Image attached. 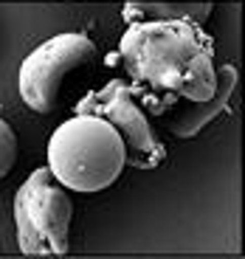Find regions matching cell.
<instances>
[{
  "mask_svg": "<svg viewBox=\"0 0 245 259\" xmlns=\"http://www.w3.org/2000/svg\"><path fill=\"white\" fill-rule=\"evenodd\" d=\"M127 73L136 79L130 93L147 91L144 104L155 96L209 102L217 93L214 39L192 20H152L133 23L118 42Z\"/></svg>",
  "mask_w": 245,
  "mask_h": 259,
  "instance_id": "6da1fadb",
  "label": "cell"
},
{
  "mask_svg": "<svg viewBox=\"0 0 245 259\" xmlns=\"http://www.w3.org/2000/svg\"><path fill=\"white\" fill-rule=\"evenodd\" d=\"M127 166L124 138L107 118L79 113L54 130L48 141V169L73 192H99L118 181Z\"/></svg>",
  "mask_w": 245,
  "mask_h": 259,
  "instance_id": "7a4b0ae2",
  "label": "cell"
},
{
  "mask_svg": "<svg viewBox=\"0 0 245 259\" xmlns=\"http://www.w3.org/2000/svg\"><path fill=\"white\" fill-rule=\"evenodd\" d=\"M73 203L62 183L43 166L28 175L14 197L17 242L26 256H65Z\"/></svg>",
  "mask_w": 245,
  "mask_h": 259,
  "instance_id": "3957f363",
  "label": "cell"
},
{
  "mask_svg": "<svg viewBox=\"0 0 245 259\" xmlns=\"http://www.w3.org/2000/svg\"><path fill=\"white\" fill-rule=\"evenodd\" d=\"M96 59V46L85 34H57L37 46L20 65V96L34 113L59 104L65 79Z\"/></svg>",
  "mask_w": 245,
  "mask_h": 259,
  "instance_id": "277c9868",
  "label": "cell"
},
{
  "mask_svg": "<svg viewBox=\"0 0 245 259\" xmlns=\"http://www.w3.org/2000/svg\"><path fill=\"white\" fill-rule=\"evenodd\" d=\"M76 113H96V116L107 118L118 133H124L121 138L127 147V163H133V166L152 169L167 158V149L152 136L141 107L136 104L130 88L121 79H113L104 84V91L85 96L76 104Z\"/></svg>",
  "mask_w": 245,
  "mask_h": 259,
  "instance_id": "5b68a950",
  "label": "cell"
},
{
  "mask_svg": "<svg viewBox=\"0 0 245 259\" xmlns=\"http://www.w3.org/2000/svg\"><path fill=\"white\" fill-rule=\"evenodd\" d=\"M14 161H17V136H14V130L0 118V181L14 169Z\"/></svg>",
  "mask_w": 245,
  "mask_h": 259,
  "instance_id": "8992f818",
  "label": "cell"
}]
</instances>
